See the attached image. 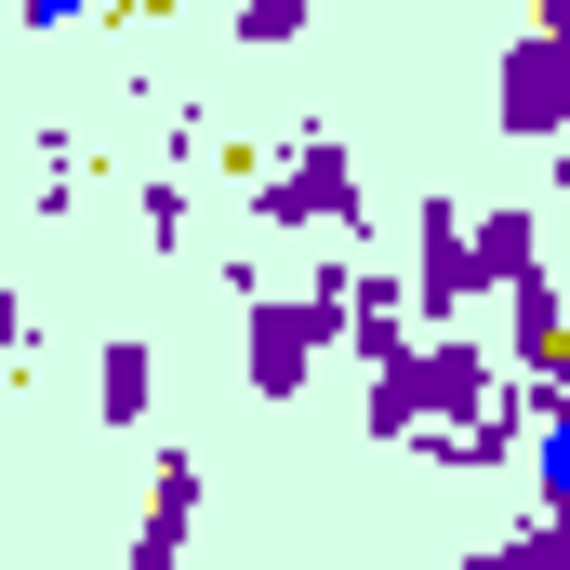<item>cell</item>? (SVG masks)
Masks as SVG:
<instances>
[{"label":"cell","mask_w":570,"mask_h":570,"mask_svg":"<svg viewBox=\"0 0 570 570\" xmlns=\"http://www.w3.org/2000/svg\"><path fill=\"white\" fill-rule=\"evenodd\" d=\"M531 27H544V40H570V0H531Z\"/></svg>","instance_id":"obj_15"},{"label":"cell","mask_w":570,"mask_h":570,"mask_svg":"<svg viewBox=\"0 0 570 570\" xmlns=\"http://www.w3.org/2000/svg\"><path fill=\"white\" fill-rule=\"evenodd\" d=\"M491 120L518 146H570V40H504V67H491Z\"/></svg>","instance_id":"obj_4"},{"label":"cell","mask_w":570,"mask_h":570,"mask_svg":"<svg viewBox=\"0 0 570 570\" xmlns=\"http://www.w3.org/2000/svg\"><path fill=\"white\" fill-rule=\"evenodd\" d=\"M451 570H518V544H478V558H451Z\"/></svg>","instance_id":"obj_16"},{"label":"cell","mask_w":570,"mask_h":570,"mask_svg":"<svg viewBox=\"0 0 570 570\" xmlns=\"http://www.w3.org/2000/svg\"><path fill=\"white\" fill-rule=\"evenodd\" d=\"M146 253H186V159L146 173Z\"/></svg>","instance_id":"obj_11"},{"label":"cell","mask_w":570,"mask_h":570,"mask_svg":"<svg viewBox=\"0 0 570 570\" xmlns=\"http://www.w3.org/2000/svg\"><path fill=\"white\" fill-rule=\"evenodd\" d=\"M345 266L358 253H332L318 292H239V372H253V399H305L318 385V358L345 345Z\"/></svg>","instance_id":"obj_2"},{"label":"cell","mask_w":570,"mask_h":570,"mask_svg":"<svg viewBox=\"0 0 570 570\" xmlns=\"http://www.w3.org/2000/svg\"><path fill=\"white\" fill-rule=\"evenodd\" d=\"M13 358H27V292L0 279V372H13Z\"/></svg>","instance_id":"obj_14"},{"label":"cell","mask_w":570,"mask_h":570,"mask_svg":"<svg viewBox=\"0 0 570 570\" xmlns=\"http://www.w3.org/2000/svg\"><path fill=\"white\" fill-rule=\"evenodd\" d=\"M518 279H544V226H531L518 199H491V213H478V305L518 292Z\"/></svg>","instance_id":"obj_7"},{"label":"cell","mask_w":570,"mask_h":570,"mask_svg":"<svg viewBox=\"0 0 570 570\" xmlns=\"http://www.w3.org/2000/svg\"><path fill=\"white\" fill-rule=\"evenodd\" d=\"M94 13H120V0H13V27H27V40H53V27H94Z\"/></svg>","instance_id":"obj_13"},{"label":"cell","mask_w":570,"mask_h":570,"mask_svg":"<svg viewBox=\"0 0 570 570\" xmlns=\"http://www.w3.org/2000/svg\"><path fill=\"white\" fill-rule=\"evenodd\" d=\"M199 531V451H146V518H134V558L120 570H173Z\"/></svg>","instance_id":"obj_6"},{"label":"cell","mask_w":570,"mask_h":570,"mask_svg":"<svg viewBox=\"0 0 570 570\" xmlns=\"http://www.w3.org/2000/svg\"><path fill=\"white\" fill-rule=\"evenodd\" d=\"M0 425H13V372H0Z\"/></svg>","instance_id":"obj_17"},{"label":"cell","mask_w":570,"mask_h":570,"mask_svg":"<svg viewBox=\"0 0 570 570\" xmlns=\"http://www.w3.org/2000/svg\"><path fill=\"white\" fill-rule=\"evenodd\" d=\"M146 13H159V0H146Z\"/></svg>","instance_id":"obj_18"},{"label":"cell","mask_w":570,"mask_h":570,"mask_svg":"<svg viewBox=\"0 0 570 570\" xmlns=\"http://www.w3.org/2000/svg\"><path fill=\"white\" fill-rule=\"evenodd\" d=\"M412 305H425V332L478 318V213L451 186H425V213H412Z\"/></svg>","instance_id":"obj_3"},{"label":"cell","mask_w":570,"mask_h":570,"mask_svg":"<svg viewBox=\"0 0 570 570\" xmlns=\"http://www.w3.org/2000/svg\"><path fill=\"white\" fill-rule=\"evenodd\" d=\"M305 13H318V0H226V27H239L253 53H292V40H305Z\"/></svg>","instance_id":"obj_10"},{"label":"cell","mask_w":570,"mask_h":570,"mask_svg":"<svg viewBox=\"0 0 570 570\" xmlns=\"http://www.w3.org/2000/svg\"><path fill=\"white\" fill-rule=\"evenodd\" d=\"M504 372H518L531 399H570V305H558V279L504 292Z\"/></svg>","instance_id":"obj_5"},{"label":"cell","mask_w":570,"mask_h":570,"mask_svg":"<svg viewBox=\"0 0 570 570\" xmlns=\"http://www.w3.org/2000/svg\"><path fill=\"white\" fill-rule=\"evenodd\" d=\"M531 504H570V399H544L531 425Z\"/></svg>","instance_id":"obj_9"},{"label":"cell","mask_w":570,"mask_h":570,"mask_svg":"<svg viewBox=\"0 0 570 570\" xmlns=\"http://www.w3.org/2000/svg\"><path fill=\"white\" fill-rule=\"evenodd\" d=\"M146 412H159V358H146L134 332H120V345L94 358V425H107V438H134Z\"/></svg>","instance_id":"obj_8"},{"label":"cell","mask_w":570,"mask_h":570,"mask_svg":"<svg viewBox=\"0 0 570 570\" xmlns=\"http://www.w3.org/2000/svg\"><path fill=\"white\" fill-rule=\"evenodd\" d=\"M253 226H279V239H332V253H372V186H358V146L305 120V134L253 173Z\"/></svg>","instance_id":"obj_1"},{"label":"cell","mask_w":570,"mask_h":570,"mask_svg":"<svg viewBox=\"0 0 570 570\" xmlns=\"http://www.w3.org/2000/svg\"><path fill=\"white\" fill-rule=\"evenodd\" d=\"M518 570H570V504H531V531H518Z\"/></svg>","instance_id":"obj_12"}]
</instances>
